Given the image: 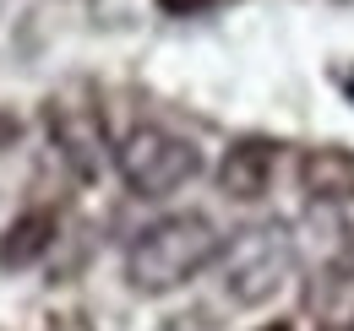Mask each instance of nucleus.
<instances>
[{"label":"nucleus","mask_w":354,"mask_h":331,"mask_svg":"<svg viewBox=\"0 0 354 331\" xmlns=\"http://www.w3.org/2000/svg\"><path fill=\"white\" fill-rule=\"evenodd\" d=\"M223 255V234L202 212H169L147 223L126 250V283L136 293H175Z\"/></svg>","instance_id":"f257e3e1"},{"label":"nucleus","mask_w":354,"mask_h":331,"mask_svg":"<svg viewBox=\"0 0 354 331\" xmlns=\"http://www.w3.org/2000/svg\"><path fill=\"white\" fill-rule=\"evenodd\" d=\"M115 168H120L131 196L164 201V196H175L180 185H191L202 174V152L185 136L164 130V125H136L131 136H120V147H115Z\"/></svg>","instance_id":"f03ea898"},{"label":"nucleus","mask_w":354,"mask_h":331,"mask_svg":"<svg viewBox=\"0 0 354 331\" xmlns=\"http://www.w3.org/2000/svg\"><path fill=\"white\" fill-rule=\"evenodd\" d=\"M218 261H223V293L234 304H267L295 272V245L283 228L262 223V228H245L234 245H223Z\"/></svg>","instance_id":"7ed1b4c3"},{"label":"nucleus","mask_w":354,"mask_h":331,"mask_svg":"<svg viewBox=\"0 0 354 331\" xmlns=\"http://www.w3.org/2000/svg\"><path fill=\"white\" fill-rule=\"evenodd\" d=\"M44 125L55 152L66 158V168L77 179H98L109 168V125H104V109L88 92H55L44 103Z\"/></svg>","instance_id":"20e7f679"},{"label":"nucleus","mask_w":354,"mask_h":331,"mask_svg":"<svg viewBox=\"0 0 354 331\" xmlns=\"http://www.w3.org/2000/svg\"><path fill=\"white\" fill-rule=\"evenodd\" d=\"M272 168H278V147L267 136H240V141H229L218 163V190L229 201H262L272 185Z\"/></svg>","instance_id":"39448f33"},{"label":"nucleus","mask_w":354,"mask_h":331,"mask_svg":"<svg viewBox=\"0 0 354 331\" xmlns=\"http://www.w3.org/2000/svg\"><path fill=\"white\" fill-rule=\"evenodd\" d=\"M300 190L310 201H327V207L354 201V152H344V147H306L300 152Z\"/></svg>","instance_id":"423d86ee"},{"label":"nucleus","mask_w":354,"mask_h":331,"mask_svg":"<svg viewBox=\"0 0 354 331\" xmlns=\"http://www.w3.org/2000/svg\"><path fill=\"white\" fill-rule=\"evenodd\" d=\"M55 234H60V217L49 207H28L22 217H11V228L0 234V266H6V272H22V266L44 261L49 245H55Z\"/></svg>","instance_id":"0eeeda50"},{"label":"nucleus","mask_w":354,"mask_h":331,"mask_svg":"<svg viewBox=\"0 0 354 331\" xmlns=\"http://www.w3.org/2000/svg\"><path fill=\"white\" fill-rule=\"evenodd\" d=\"M213 0H158V11L164 17H196V11H207Z\"/></svg>","instance_id":"6e6552de"},{"label":"nucleus","mask_w":354,"mask_h":331,"mask_svg":"<svg viewBox=\"0 0 354 331\" xmlns=\"http://www.w3.org/2000/svg\"><path fill=\"white\" fill-rule=\"evenodd\" d=\"M17 130H22L17 114H6V109H0V147H11V141H17Z\"/></svg>","instance_id":"1a4fd4ad"},{"label":"nucleus","mask_w":354,"mask_h":331,"mask_svg":"<svg viewBox=\"0 0 354 331\" xmlns=\"http://www.w3.org/2000/svg\"><path fill=\"white\" fill-rule=\"evenodd\" d=\"M262 331H289V321H272V326H262Z\"/></svg>","instance_id":"9d476101"}]
</instances>
